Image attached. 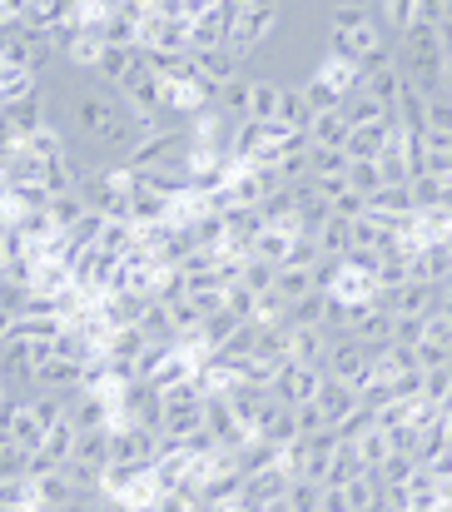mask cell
Instances as JSON below:
<instances>
[{
	"instance_id": "cell-1",
	"label": "cell",
	"mask_w": 452,
	"mask_h": 512,
	"mask_svg": "<svg viewBox=\"0 0 452 512\" xmlns=\"http://www.w3.org/2000/svg\"><path fill=\"white\" fill-rule=\"evenodd\" d=\"M229 15H234V0H199V15L189 20V55L224 50V40H229Z\"/></svg>"
},
{
	"instance_id": "cell-2",
	"label": "cell",
	"mask_w": 452,
	"mask_h": 512,
	"mask_svg": "<svg viewBox=\"0 0 452 512\" xmlns=\"http://www.w3.org/2000/svg\"><path fill=\"white\" fill-rule=\"evenodd\" d=\"M373 363H378V353H368L363 343L348 334V339H333L328 358H323V373H328V378H338V383H348V388L358 393V383L373 373Z\"/></svg>"
},
{
	"instance_id": "cell-3",
	"label": "cell",
	"mask_w": 452,
	"mask_h": 512,
	"mask_svg": "<svg viewBox=\"0 0 452 512\" xmlns=\"http://www.w3.org/2000/svg\"><path fill=\"white\" fill-rule=\"evenodd\" d=\"M159 453H164V443H159L154 428H145V423H120L115 428V463L150 473L154 463H159Z\"/></svg>"
},
{
	"instance_id": "cell-4",
	"label": "cell",
	"mask_w": 452,
	"mask_h": 512,
	"mask_svg": "<svg viewBox=\"0 0 452 512\" xmlns=\"http://www.w3.org/2000/svg\"><path fill=\"white\" fill-rule=\"evenodd\" d=\"M323 368H308V363H284L279 368V378H274V398L284 403V408H303V403H313L318 398V388H323Z\"/></svg>"
},
{
	"instance_id": "cell-5",
	"label": "cell",
	"mask_w": 452,
	"mask_h": 512,
	"mask_svg": "<svg viewBox=\"0 0 452 512\" xmlns=\"http://www.w3.org/2000/svg\"><path fill=\"white\" fill-rule=\"evenodd\" d=\"M110 463H115V423H110V428H85V433H75L70 468H85V473L105 478Z\"/></svg>"
},
{
	"instance_id": "cell-6",
	"label": "cell",
	"mask_w": 452,
	"mask_h": 512,
	"mask_svg": "<svg viewBox=\"0 0 452 512\" xmlns=\"http://www.w3.org/2000/svg\"><path fill=\"white\" fill-rule=\"evenodd\" d=\"M140 75H150V55H145L140 45H135V50H105V60H100V70H95V80L110 85L115 95L130 90Z\"/></svg>"
},
{
	"instance_id": "cell-7",
	"label": "cell",
	"mask_w": 452,
	"mask_h": 512,
	"mask_svg": "<svg viewBox=\"0 0 452 512\" xmlns=\"http://www.w3.org/2000/svg\"><path fill=\"white\" fill-rule=\"evenodd\" d=\"M433 299H438V289L433 284H418V279H408L398 289H378V304L393 319H428L433 314Z\"/></svg>"
},
{
	"instance_id": "cell-8",
	"label": "cell",
	"mask_w": 452,
	"mask_h": 512,
	"mask_svg": "<svg viewBox=\"0 0 452 512\" xmlns=\"http://www.w3.org/2000/svg\"><path fill=\"white\" fill-rule=\"evenodd\" d=\"M249 433L254 438H264V443H274V448H289L299 433H294V408H284L274 393L259 403V413L249 418Z\"/></svg>"
},
{
	"instance_id": "cell-9",
	"label": "cell",
	"mask_w": 452,
	"mask_h": 512,
	"mask_svg": "<svg viewBox=\"0 0 452 512\" xmlns=\"http://www.w3.org/2000/svg\"><path fill=\"white\" fill-rule=\"evenodd\" d=\"M413 353H418V368L423 373L428 368H452V319L428 314L423 319V339L413 343Z\"/></svg>"
},
{
	"instance_id": "cell-10",
	"label": "cell",
	"mask_w": 452,
	"mask_h": 512,
	"mask_svg": "<svg viewBox=\"0 0 452 512\" xmlns=\"http://www.w3.org/2000/svg\"><path fill=\"white\" fill-rule=\"evenodd\" d=\"M393 329H398V319H393L383 304H368V309L353 314V339L363 343L368 353H378V358L393 348Z\"/></svg>"
},
{
	"instance_id": "cell-11",
	"label": "cell",
	"mask_w": 452,
	"mask_h": 512,
	"mask_svg": "<svg viewBox=\"0 0 452 512\" xmlns=\"http://www.w3.org/2000/svg\"><path fill=\"white\" fill-rule=\"evenodd\" d=\"M80 378H85V363L50 353V358L35 368V393H80Z\"/></svg>"
},
{
	"instance_id": "cell-12",
	"label": "cell",
	"mask_w": 452,
	"mask_h": 512,
	"mask_svg": "<svg viewBox=\"0 0 452 512\" xmlns=\"http://www.w3.org/2000/svg\"><path fill=\"white\" fill-rule=\"evenodd\" d=\"M75 498H85V493L75 488L70 468H55V473L35 478V512H60L65 503H75Z\"/></svg>"
},
{
	"instance_id": "cell-13",
	"label": "cell",
	"mask_w": 452,
	"mask_h": 512,
	"mask_svg": "<svg viewBox=\"0 0 452 512\" xmlns=\"http://www.w3.org/2000/svg\"><path fill=\"white\" fill-rule=\"evenodd\" d=\"M194 60V80H204L214 95L229 85V80H239L244 70H239V60L229 55V50H204V55H189Z\"/></svg>"
},
{
	"instance_id": "cell-14",
	"label": "cell",
	"mask_w": 452,
	"mask_h": 512,
	"mask_svg": "<svg viewBox=\"0 0 452 512\" xmlns=\"http://www.w3.org/2000/svg\"><path fill=\"white\" fill-rule=\"evenodd\" d=\"M145 309H150V299H140V294H105V299H100V319L110 324V334L140 329Z\"/></svg>"
},
{
	"instance_id": "cell-15",
	"label": "cell",
	"mask_w": 452,
	"mask_h": 512,
	"mask_svg": "<svg viewBox=\"0 0 452 512\" xmlns=\"http://www.w3.org/2000/svg\"><path fill=\"white\" fill-rule=\"evenodd\" d=\"M279 468V448L274 443H264V438H249V443H239L234 448V473L249 483V478H259V473H274Z\"/></svg>"
},
{
	"instance_id": "cell-16",
	"label": "cell",
	"mask_w": 452,
	"mask_h": 512,
	"mask_svg": "<svg viewBox=\"0 0 452 512\" xmlns=\"http://www.w3.org/2000/svg\"><path fill=\"white\" fill-rule=\"evenodd\" d=\"M279 110H284V85L279 80H249V120L279 125Z\"/></svg>"
},
{
	"instance_id": "cell-17",
	"label": "cell",
	"mask_w": 452,
	"mask_h": 512,
	"mask_svg": "<svg viewBox=\"0 0 452 512\" xmlns=\"http://www.w3.org/2000/svg\"><path fill=\"white\" fill-rule=\"evenodd\" d=\"M313 249H318V259L343 264V259H348V249H353V224H348V219H338V214H328V219H323V229L313 234Z\"/></svg>"
},
{
	"instance_id": "cell-18",
	"label": "cell",
	"mask_w": 452,
	"mask_h": 512,
	"mask_svg": "<svg viewBox=\"0 0 452 512\" xmlns=\"http://www.w3.org/2000/svg\"><path fill=\"white\" fill-rule=\"evenodd\" d=\"M25 155H35L40 165H60V160H70V135H65V125H40V130L25 140Z\"/></svg>"
},
{
	"instance_id": "cell-19",
	"label": "cell",
	"mask_w": 452,
	"mask_h": 512,
	"mask_svg": "<svg viewBox=\"0 0 452 512\" xmlns=\"http://www.w3.org/2000/svg\"><path fill=\"white\" fill-rule=\"evenodd\" d=\"M348 135H353V125H348L343 110H333V115H313V125H308V145H313V150H343Z\"/></svg>"
},
{
	"instance_id": "cell-20",
	"label": "cell",
	"mask_w": 452,
	"mask_h": 512,
	"mask_svg": "<svg viewBox=\"0 0 452 512\" xmlns=\"http://www.w3.org/2000/svg\"><path fill=\"white\" fill-rule=\"evenodd\" d=\"M313 403H318V413H323V418H328V428H333V423H343V418L358 408V393H353L348 383H338V378H323V388H318V398H313Z\"/></svg>"
},
{
	"instance_id": "cell-21",
	"label": "cell",
	"mask_w": 452,
	"mask_h": 512,
	"mask_svg": "<svg viewBox=\"0 0 452 512\" xmlns=\"http://www.w3.org/2000/svg\"><path fill=\"white\" fill-rule=\"evenodd\" d=\"M333 339L323 329H289V363H308V368H323Z\"/></svg>"
},
{
	"instance_id": "cell-22",
	"label": "cell",
	"mask_w": 452,
	"mask_h": 512,
	"mask_svg": "<svg viewBox=\"0 0 452 512\" xmlns=\"http://www.w3.org/2000/svg\"><path fill=\"white\" fill-rule=\"evenodd\" d=\"M413 279H418V284H433V289L448 284L452 279V249L448 244H428L423 254H413Z\"/></svg>"
},
{
	"instance_id": "cell-23",
	"label": "cell",
	"mask_w": 452,
	"mask_h": 512,
	"mask_svg": "<svg viewBox=\"0 0 452 512\" xmlns=\"http://www.w3.org/2000/svg\"><path fill=\"white\" fill-rule=\"evenodd\" d=\"M313 80H318V85H328L338 100H348V95L358 90V65H348V60H338V55H323V60H318V70H313Z\"/></svg>"
},
{
	"instance_id": "cell-24",
	"label": "cell",
	"mask_w": 452,
	"mask_h": 512,
	"mask_svg": "<svg viewBox=\"0 0 452 512\" xmlns=\"http://www.w3.org/2000/svg\"><path fill=\"white\" fill-rule=\"evenodd\" d=\"M353 448V458H358V473H378L388 458H393V443H388V433H378V428H368L358 443H348Z\"/></svg>"
},
{
	"instance_id": "cell-25",
	"label": "cell",
	"mask_w": 452,
	"mask_h": 512,
	"mask_svg": "<svg viewBox=\"0 0 452 512\" xmlns=\"http://www.w3.org/2000/svg\"><path fill=\"white\" fill-rule=\"evenodd\" d=\"M289 244H294V234H284V229H264V234L249 244V259L284 269V259H289Z\"/></svg>"
},
{
	"instance_id": "cell-26",
	"label": "cell",
	"mask_w": 452,
	"mask_h": 512,
	"mask_svg": "<svg viewBox=\"0 0 452 512\" xmlns=\"http://www.w3.org/2000/svg\"><path fill=\"white\" fill-rule=\"evenodd\" d=\"M343 493H348V508L353 512H383V483L373 473H358Z\"/></svg>"
},
{
	"instance_id": "cell-27",
	"label": "cell",
	"mask_w": 452,
	"mask_h": 512,
	"mask_svg": "<svg viewBox=\"0 0 452 512\" xmlns=\"http://www.w3.org/2000/svg\"><path fill=\"white\" fill-rule=\"evenodd\" d=\"M45 214H50L55 234H65L70 224H80V219H85V204H80V194L70 189V194H55V199H45Z\"/></svg>"
},
{
	"instance_id": "cell-28",
	"label": "cell",
	"mask_w": 452,
	"mask_h": 512,
	"mask_svg": "<svg viewBox=\"0 0 452 512\" xmlns=\"http://www.w3.org/2000/svg\"><path fill=\"white\" fill-rule=\"evenodd\" d=\"M274 284H279V269H274V264H259V259H249V264H244V274H239V289H244V294H254V299H269V294H274Z\"/></svg>"
},
{
	"instance_id": "cell-29",
	"label": "cell",
	"mask_w": 452,
	"mask_h": 512,
	"mask_svg": "<svg viewBox=\"0 0 452 512\" xmlns=\"http://www.w3.org/2000/svg\"><path fill=\"white\" fill-rule=\"evenodd\" d=\"M25 403L35 408V418H40L45 433H50L55 423H65V413H70V393H30Z\"/></svg>"
},
{
	"instance_id": "cell-30",
	"label": "cell",
	"mask_w": 452,
	"mask_h": 512,
	"mask_svg": "<svg viewBox=\"0 0 452 512\" xmlns=\"http://www.w3.org/2000/svg\"><path fill=\"white\" fill-rule=\"evenodd\" d=\"M308 294H318L313 289V269H279V284H274V299H284V304H299Z\"/></svg>"
},
{
	"instance_id": "cell-31",
	"label": "cell",
	"mask_w": 452,
	"mask_h": 512,
	"mask_svg": "<svg viewBox=\"0 0 452 512\" xmlns=\"http://www.w3.org/2000/svg\"><path fill=\"white\" fill-rule=\"evenodd\" d=\"M353 478H358V458H353V448H338V453L328 458V468H323L318 488H348Z\"/></svg>"
},
{
	"instance_id": "cell-32",
	"label": "cell",
	"mask_w": 452,
	"mask_h": 512,
	"mask_svg": "<svg viewBox=\"0 0 452 512\" xmlns=\"http://www.w3.org/2000/svg\"><path fill=\"white\" fill-rule=\"evenodd\" d=\"M373 279H378V289H398V284H408V279H413V259L393 249V254H383V259H378V274H373Z\"/></svg>"
},
{
	"instance_id": "cell-33",
	"label": "cell",
	"mask_w": 452,
	"mask_h": 512,
	"mask_svg": "<svg viewBox=\"0 0 452 512\" xmlns=\"http://www.w3.org/2000/svg\"><path fill=\"white\" fill-rule=\"evenodd\" d=\"M323 15H328V35H333V30H353V25L368 20V0H338V5H328Z\"/></svg>"
},
{
	"instance_id": "cell-34",
	"label": "cell",
	"mask_w": 452,
	"mask_h": 512,
	"mask_svg": "<svg viewBox=\"0 0 452 512\" xmlns=\"http://www.w3.org/2000/svg\"><path fill=\"white\" fill-rule=\"evenodd\" d=\"M348 189H353L358 199H373V194L383 189V174H378V160H358V165H348Z\"/></svg>"
},
{
	"instance_id": "cell-35",
	"label": "cell",
	"mask_w": 452,
	"mask_h": 512,
	"mask_svg": "<svg viewBox=\"0 0 452 512\" xmlns=\"http://www.w3.org/2000/svg\"><path fill=\"white\" fill-rule=\"evenodd\" d=\"M249 324H254V329H284V324H289V304L274 299V294H269V299H254Z\"/></svg>"
},
{
	"instance_id": "cell-36",
	"label": "cell",
	"mask_w": 452,
	"mask_h": 512,
	"mask_svg": "<svg viewBox=\"0 0 452 512\" xmlns=\"http://www.w3.org/2000/svg\"><path fill=\"white\" fill-rule=\"evenodd\" d=\"M0 508L35 512V483H30V478H10V483H0Z\"/></svg>"
},
{
	"instance_id": "cell-37",
	"label": "cell",
	"mask_w": 452,
	"mask_h": 512,
	"mask_svg": "<svg viewBox=\"0 0 452 512\" xmlns=\"http://www.w3.org/2000/svg\"><path fill=\"white\" fill-rule=\"evenodd\" d=\"M318 498H323V488H318V483L294 478V483H289V493H284V508L289 512H318Z\"/></svg>"
},
{
	"instance_id": "cell-38",
	"label": "cell",
	"mask_w": 452,
	"mask_h": 512,
	"mask_svg": "<svg viewBox=\"0 0 452 512\" xmlns=\"http://www.w3.org/2000/svg\"><path fill=\"white\" fill-rule=\"evenodd\" d=\"M323 174H348V155L343 150H313L308 145V179H323Z\"/></svg>"
},
{
	"instance_id": "cell-39",
	"label": "cell",
	"mask_w": 452,
	"mask_h": 512,
	"mask_svg": "<svg viewBox=\"0 0 452 512\" xmlns=\"http://www.w3.org/2000/svg\"><path fill=\"white\" fill-rule=\"evenodd\" d=\"M318 319H323V294H308L299 304H289V324L284 329H318Z\"/></svg>"
},
{
	"instance_id": "cell-40",
	"label": "cell",
	"mask_w": 452,
	"mask_h": 512,
	"mask_svg": "<svg viewBox=\"0 0 452 512\" xmlns=\"http://www.w3.org/2000/svg\"><path fill=\"white\" fill-rule=\"evenodd\" d=\"M368 428H373V413H368L363 403H358V408H353V413H348L343 423H333V433H338V443H343V448H348V443H358V438H363Z\"/></svg>"
},
{
	"instance_id": "cell-41",
	"label": "cell",
	"mask_w": 452,
	"mask_h": 512,
	"mask_svg": "<svg viewBox=\"0 0 452 512\" xmlns=\"http://www.w3.org/2000/svg\"><path fill=\"white\" fill-rule=\"evenodd\" d=\"M448 393H452V368H428V373H423V398L438 408Z\"/></svg>"
},
{
	"instance_id": "cell-42",
	"label": "cell",
	"mask_w": 452,
	"mask_h": 512,
	"mask_svg": "<svg viewBox=\"0 0 452 512\" xmlns=\"http://www.w3.org/2000/svg\"><path fill=\"white\" fill-rule=\"evenodd\" d=\"M323 428H328V418L318 413V403L294 408V433H299V438H313V433H323Z\"/></svg>"
},
{
	"instance_id": "cell-43",
	"label": "cell",
	"mask_w": 452,
	"mask_h": 512,
	"mask_svg": "<svg viewBox=\"0 0 452 512\" xmlns=\"http://www.w3.org/2000/svg\"><path fill=\"white\" fill-rule=\"evenodd\" d=\"M150 512H209L194 493H159V503Z\"/></svg>"
},
{
	"instance_id": "cell-44",
	"label": "cell",
	"mask_w": 452,
	"mask_h": 512,
	"mask_svg": "<svg viewBox=\"0 0 452 512\" xmlns=\"http://www.w3.org/2000/svg\"><path fill=\"white\" fill-rule=\"evenodd\" d=\"M10 478H25V448H15V443L0 448V483H10Z\"/></svg>"
},
{
	"instance_id": "cell-45",
	"label": "cell",
	"mask_w": 452,
	"mask_h": 512,
	"mask_svg": "<svg viewBox=\"0 0 452 512\" xmlns=\"http://www.w3.org/2000/svg\"><path fill=\"white\" fill-rule=\"evenodd\" d=\"M418 339H423V319H398V329H393V343H408V348H413Z\"/></svg>"
},
{
	"instance_id": "cell-46",
	"label": "cell",
	"mask_w": 452,
	"mask_h": 512,
	"mask_svg": "<svg viewBox=\"0 0 452 512\" xmlns=\"http://www.w3.org/2000/svg\"><path fill=\"white\" fill-rule=\"evenodd\" d=\"M423 468H428V473H433V478H438V483H452V448H443V453H438V458H428V463H423Z\"/></svg>"
},
{
	"instance_id": "cell-47",
	"label": "cell",
	"mask_w": 452,
	"mask_h": 512,
	"mask_svg": "<svg viewBox=\"0 0 452 512\" xmlns=\"http://www.w3.org/2000/svg\"><path fill=\"white\" fill-rule=\"evenodd\" d=\"M318 512H353V508H348V493H343V488H323Z\"/></svg>"
},
{
	"instance_id": "cell-48",
	"label": "cell",
	"mask_w": 452,
	"mask_h": 512,
	"mask_svg": "<svg viewBox=\"0 0 452 512\" xmlns=\"http://www.w3.org/2000/svg\"><path fill=\"white\" fill-rule=\"evenodd\" d=\"M60 512H110V498H75V503H65Z\"/></svg>"
},
{
	"instance_id": "cell-49",
	"label": "cell",
	"mask_w": 452,
	"mask_h": 512,
	"mask_svg": "<svg viewBox=\"0 0 452 512\" xmlns=\"http://www.w3.org/2000/svg\"><path fill=\"white\" fill-rule=\"evenodd\" d=\"M433 314H443V319H452V279H448V284H438V299H433Z\"/></svg>"
},
{
	"instance_id": "cell-50",
	"label": "cell",
	"mask_w": 452,
	"mask_h": 512,
	"mask_svg": "<svg viewBox=\"0 0 452 512\" xmlns=\"http://www.w3.org/2000/svg\"><path fill=\"white\" fill-rule=\"evenodd\" d=\"M438 50L452 55V25H438Z\"/></svg>"
},
{
	"instance_id": "cell-51",
	"label": "cell",
	"mask_w": 452,
	"mask_h": 512,
	"mask_svg": "<svg viewBox=\"0 0 452 512\" xmlns=\"http://www.w3.org/2000/svg\"><path fill=\"white\" fill-rule=\"evenodd\" d=\"M0 80H5V65H0Z\"/></svg>"
}]
</instances>
